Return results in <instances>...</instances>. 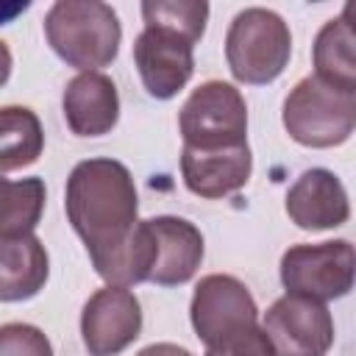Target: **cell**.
<instances>
[{
	"label": "cell",
	"instance_id": "5b68a950",
	"mask_svg": "<svg viewBox=\"0 0 356 356\" xmlns=\"http://www.w3.org/2000/svg\"><path fill=\"white\" fill-rule=\"evenodd\" d=\"M184 147L222 150L248 145V106L242 92L225 81L200 83L178 114Z\"/></svg>",
	"mask_w": 356,
	"mask_h": 356
},
{
	"label": "cell",
	"instance_id": "8fae6325",
	"mask_svg": "<svg viewBox=\"0 0 356 356\" xmlns=\"http://www.w3.org/2000/svg\"><path fill=\"white\" fill-rule=\"evenodd\" d=\"M289 220L303 231H328L339 228L350 217V200L342 181L325 170L312 167L298 175V181L286 192L284 203Z\"/></svg>",
	"mask_w": 356,
	"mask_h": 356
},
{
	"label": "cell",
	"instance_id": "2e32d148",
	"mask_svg": "<svg viewBox=\"0 0 356 356\" xmlns=\"http://www.w3.org/2000/svg\"><path fill=\"white\" fill-rule=\"evenodd\" d=\"M312 61L320 81L356 95V31L342 17L328 19L317 31Z\"/></svg>",
	"mask_w": 356,
	"mask_h": 356
},
{
	"label": "cell",
	"instance_id": "9c48e42d",
	"mask_svg": "<svg viewBox=\"0 0 356 356\" xmlns=\"http://www.w3.org/2000/svg\"><path fill=\"white\" fill-rule=\"evenodd\" d=\"M142 331V306L125 286L97 289L81 312V337L89 356H117Z\"/></svg>",
	"mask_w": 356,
	"mask_h": 356
},
{
	"label": "cell",
	"instance_id": "52a82bcc",
	"mask_svg": "<svg viewBox=\"0 0 356 356\" xmlns=\"http://www.w3.org/2000/svg\"><path fill=\"white\" fill-rule=\"evenodd\" d=\"M264 331L278 356H325L334 345L328 306L303 295H281L264 312Z\"/></svg>",
	"mask_w": 356,
	"mask_h": 356
},
{
	"label": "cell",
	"instance_id": "8992f818",
	"mask_svg": "<svg viewBox=\"0 0 356 356\" xmlns=\"http://www.w3.org/2000/svg\"><path fill=\"white\" fill-rule=\"evenodd\" d=\"M281 284L289 295L337 300L356 286V248L345 239L292 245L281 256Z\"/></svg>",
	"mask_w": 356,
	"mask_h": 356
},
{
	"label": "cell",
	"instance_id": "6da1fadb",
	"mask_svg": "<svg viewBox=\"0 0 356 356\" xmlns=\"http://www.w3.org/2000/svg\"><path fill=\"white\" fill-rule=\"evenodd\" d=\"M64 211L97 273L139 225V195L131 170L117 159L78 161L67 178Z\"/></svg>",
	"mask_w": 356,
	"mask_h": 356
},
{
	"label": "cell",
	"instance_id": "d6986e66",
	"mask_svg": "<svg viewBox=\"0 0 356 356\" xmlns=\"http://www.w3.org/2000/svg\"><path fill=\"white\" fill-rule=\"evenodd\" d=\"M145 28H161L184 36L186 42H200L209 19V3L203 0H147L142 3Z\"/></svg>",
	"mask_w": 356,
	"mask_h": 356
},
{
	"label": "cell",
	"instance_id": "4fadbf2b",
	"mask_svg": "<svg viewBox=\"0 0 356 356\" xmlns=\"http://www.w3.org/2000/svg\"><path fill=\"white\" fill-rule=\"evenodd\" d=\"M61 108L75 136H103L120 120V95L108 75L78 72L64 86Z\"/></svg>",
	"mask_w": 356,
	"mask_h": 356
},
{
	"label": "cell",
	"instance_id": "7402d4cb",
	"mask_svg": "<svg viewBox=\"0 0 356 356\" xmlns=\"http://www.w3.org/2000/svg\"><path fill=\"white\" fill-rule=\"evenodd\" d=\"M136 356H195V353L181 345H172V342H156V345L142 348Z\"/></svg>",
	"mask_w": 356,
	"mask_h": 356
},
{
	"label": "cell",
	"instance_id": "e0dca14e",
	"mask_svg": "<svg viewBox=\"0 0 356 356\" xmlns=\"http://www.w3.org/2000/svg\"><path fill=\"white\" fill-rule=\"evenodd\" d=\"M44 147V134L39 117L25 106L0 108V170L11 172L28 167L39 159Z\"/></svg>",
	"mask_w": 356,
	"mask_h": 356
},
{
	"label": "cell",
	"instance_id": "277c9868",
	"mask_svg": "<svg viewBox=\"0 0 356 356\" xmlns=\"http://www.w3.org/2000/svg\"><path fill=\"white\" fill-rule=\"evenodd\" d=\"M284 128L303 147H337L356 131V95L317 75L292 86L284 100Z\"/></svg>",
	"mask_w": 356,
	"mask_h": 356
},
{
	"label": "cell",
	"instance_id": "9a60e30c",
	"mask_svg": "<svg viewBox=\"0 0 356 356\" xmlns=\"http://www.w3.org/2000/svg\"><path fill=\"white\" fill-rule=\"evenodd\" d=\"M50 273L47 250L33 236H0V298L3 303L33 298Z\"/></svg>",
	"mask_w": 356,
	"mask_h": 356
},
{
	"label": "cell",
	"instance_id": "ba28073f",
	"mask_svg": "<svg viewBox=\"0 0 356 356\" xmlns=\"http://www.w3.org/2000/svg\"><path fill=\"white\" fill-rule=\"evenodd\" d=\"M192 328L203 345H214L222 337L256 325L259 309L248 286L234 275H206L195 286L192 306H189Z\"/></svg>",
	"mask_w": 356,
	"mask_h": 356
},
{
	"label": "cell",
	"instance_id": "7c38bea8",
	"mask_svg": "<svg viewBox=\"0 0 356 356\" xmlns=\"http://www.w3.org/2000/svg\"><path fill=\"white\" fill-rule=\"evenodd\" d=\"M253 156L248 145L239 147H222V150H197L184 147L181 150V175L192 195L217 200L236 189H242L250 178Z\"/></svg>",
	"mask_w": 356,
	"mask_h": 356
},
{
	"label": "cell",
	"instance_id": "3957f363",
	"mask_svg": "<svg viewBox=\"0 0 356 356\" xmlns=\"http://www.w3.org/2000/svg\"><path fill=\"white\" fill-rule=\"evenodd\" d=\"M292 56V33L284 17L253 6L239 11L225 33V61L239 83L261 86L275 81Z\"/></svg>",
	"mask_w": 356,
	"mask_h": 356
},
{
	"label": "cell",
	"instance_id": "7a4b0ae2",
	"mask_svg": "<svg viewBox=\"0 0 356 356\" xmlns=\"http://www.w3.org/2000/svg\"><path fill=\"white\" fill-rule=\"evenodd\" d=\"M44 36L61 61L97 72L117 58L122 28L114 8L100 0H58L44 14Z\"/></svg>",
	"mask_w": 356,
	"mask_h": 356
},
{
	"label": "cell",
	"instance_id": "44dd1931",
	"mask_svg": "<svg viewBox=\"0 0 356 356\" xmlns=\"http://www.w3.org/2000/svg\"><path fill=\"white\" fill-rule=\"evenodd\" d=\"M0 356H53V348L36 325L6 323L0 328Z\"/></svg>",
	"mask_w": 356,
	"mask_h": 356
},
{
	"label": "cell",
	"instance_id": "ffe728a7",
	"mask_svg": "<svg viewBox=\"0 0 356 356\" xmlns=\"http://www.w3.org/2000/svg\"><path fill=\"white\" fill-rule=\"evenodd\" d=\"M206 356H278V353L264 325L256 323L222 337L214 345H206Z\"/></svg>",
	"mask_w": 356,
	"mask_h": 356
},
{
	"label": "cell",
	"instance_id": "30bf717a",
	"mask_svg": "<svg viewBox=\"0 0 356 356\" xmlns=\"http://www.w3.org/2000/svg\"><path fill=\"white\" fill-rule=\"evenodd\" d=\"M192 42L161 28H145L134 42V64L142 86L156 100L175 97L195 72Z\"/></svg>",
	"mask_w": 356,
	"mask_h": 356
},
{
	"label": "cell",
	"instance_id": "ac0fdd59",
	"mask_svg": "<svg viewBox=\"0 0 356 356\" xmlns=\"http://www.w3.org/2000/svg\"><path fill=\"white\" fill-rule=\"evenodd\" d=\"M44 206V184L42 178L11 181L3 178V222L0 236H25L33 234Z\"/></svg>",
	"mask_w": 356,
	"mask_h": 356
},
{
	"label": "cell",
	"instance_id": "603a6c76",
	"mask_svg": "<svg viewBox=\"0 0 356 356\" xmlns=\"http://www.w3.org/2000/svg\"><path fill=\"white\" fill-rule=\"evenodd\" d=\"M339 17H342L353 31H356V0H348V3L342 6V14H339Z\"/></svg>",
	"mask_w": 356,
	"mask_h": 356
},
{
	"label": "cell",
	"instance_id": "5bb4252c",
	"mask_svg": "<svg viewBox=\"0 0 356 356\" xmlns=\"http://www.w3.org/2000/svg\"><path fill=\"white\" fill-rule=\"evenodd\" d=\"M150 228L159 245L150 284H159V286L186 284L203 261V234L189 220L170 217V214L150 217Z\"/></svg>",
	"mask_w": 356,
	"mask_h": 356
}]
</instances>
